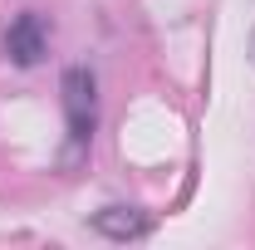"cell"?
Here are the masks:
<instances>
[{"mask_svg": "<svg viewBox=\"0 0 255 250\" xmlns=\"http://www.w3.org/2000/svg\"><path fill=\"white\" fill-rule=\"evenodd\" d=\"M59 94H64V113H69V142H74V152H84L94 142V123H98V84H94V74L84 64L69 69Z\"/></svg>", "mask_w": 255, "mask_h": 250, "instance_id": "cell-1", "label": "cell"}, {"mask_svg": "<svg viewBox=\"0 0 255 250\" xmlns=\"http://www.w3.org/2000/svg\"><path fill=\"white\" fill-rule=\"evenodd\" d=\"M94 226L98 236H108V241H142L147 236V211H137V206H103V211H94Z\"/></svg>", "mask_w": 255, "mask_h": 250, "instance_id": "cell-3", "label": "cell"}, {"mask_svg": "<svg viewBox=\"0 0 255 250\" xmlns=\"http://www.w3.org/2000/svg\"><path fill=\"white\" fill-rule=\"evenodd\" d=\"M5 54H10V64H20V69H34V64L49 54V20L39 10H20L10 20V30H5Z\"/></svg>", "mask_w": 255, "mask_h": 250, "instance_id": "cell-2", "label": "cell"}, {"mask_svg": "<svg viewBox=\"0 0 255 250\" xmlns=\"http://www.w3.org/2000/svg\"><path fill=\"white\" fill-rule=\"evenodd\" d=\"M251 49H255V39H251Z\"/></svg>", "mask_w": 255, "mask_h": 250, "instance_id": "cell-4", "label": "cell"}]
</instances>
